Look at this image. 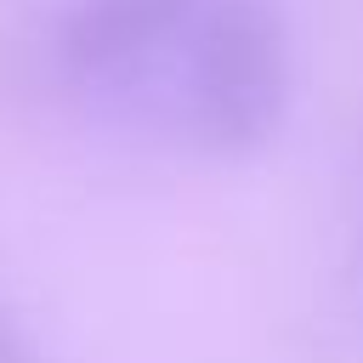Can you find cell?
Returning <instances> with one entry per match:
<instances>
[{"instance_id":"3","label":"cell","mask_w":363,"mask_h":363,"mask_svg":"<svg viewBox=\"0 0 363 363\" xmlns=\"http://www.w3.org/2000/svg\"><path fill=\"white\" fill-rule=\"evenodd\" d=\"M0 363H40V352H34V340L6 318V306H0Z\"/></svg>"},{"instance_id":"2","label":"cell","mask_w":363,"mask_h":363,"mask_svg":"<svg viewBox=\"0 0 363 363\" xmlns=\"http://www.w3.org/2000/svg\"><path fill=\"white\" fill-rule=\"evenodd\" d=\"M199 6L204 0H74L57 17L51 62L79 96L153 113Z\"/></svg>"},{"instance_id":"1","label":"cell","mask_w":363,"mask_h":363,"mask_svg":"<svg viewBox=\"0 0 363 363\" xmlns=\"http://www.w3.org/2000/svg\"><path fill=\"white\" fill-rule=\"evenodd\" d=\"M289 28L272 0H204L153 102L187 147L210 159L261 153L289 113Z\"/></svg>"},{"instance_id":"4","label":"cell","mask_w":363,"mask_h":363,"mask_svg":"<svg viewBox=\"0 0 363 363\" xmlns=\"http://www.w3.org/2000/svg\"><path fill=\"white\" fill-rule=\"evenodd\" d=\"M357 289H363V238H357Z\"/></svg>"}]
</instances>
